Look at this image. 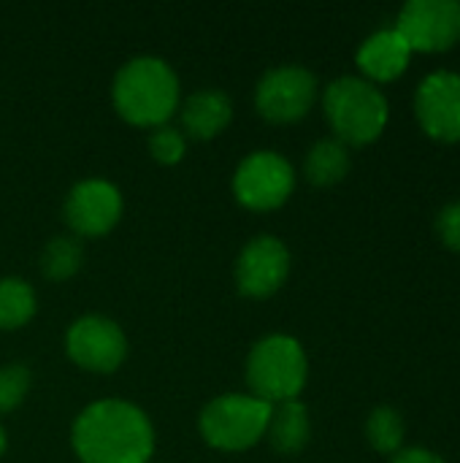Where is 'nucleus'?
I'll return each instance as SVG.
<instances>
[{"label":"nucleus","mask_w":460,"mask_h":463,"mask_svg":"<svg viewBox=\"0 0 460 463\" xmlns=\"http://www.w3.org/2000/svg\"><path fill=\"white\" fill-rule=\"evenodd\" d=\"M70 442L81 463H146L155 453L149 418L119 399L89 404L76 418Z\"/></svg>","instance_id":"f257e3e1"},{"label":"nucleus","mask_w":460,"mask_h":463,"mask_svg":"<svg viewBox=\"0 0 460 463\" xmlns=\"http://www.w3.org/2000/svg\"><path fill=\"white\" fill-rule=\"evenodd\" d=\"M111 95L122 119L138 128H160L179 106V79L168 62L136 57L119 68Z\"/></svg>","instance_id":"f03ea898"},{"label":"nucleus","mask_w":460,"mask_h":463,"mask_svg":"<svg viewBox=\"0 0 460 463\" xmlns=\"http://www.w3.org/2000/svg\"><path fill=\"white\" fill-rule=\"evenodd\" d=\"M325 117L344 146H366L377 141L388 125L390 106L382 90L358 76H342L325 87Z\"/></svg>","instance_id":"7ed1b4c3"},{"label":"nucleus","mask_w":460,"mask_h":463,"mask_svg":"<svg viewBox=\"0 0 460 463\" xmlns=\"http://www.w3.org/2000/svg\"><path fill=\"white\" fill-rule=\"evenodd\" d=\"M309 364L304 347L285 334L260 339L247 361V383L258 399L274 404L296 402L306 385Z\"/></svg>","instance_id":"20e7f679"},{"label":"nucleus","mask_w":460,"mask_h":463,"mask_svg":"<svg viewBox=\"0 0 460 463\" xmlns=\"http://www.w3.org/2000/svg\"><path fill=\"white\" fill-rule=\"evenodd\" d=\"M271 404L258 396H220L201 412V434L203 439L228 453L247 450L258 445L268 429Z\"/></svg>","instance_id":"39448f33"},{"label":"nucleus","mask_w":460,"mask_h":463,"mask_svg":"<svg viewBox=\"0 0 460 463\" xmlns=\"http://www.w3.org/2000/svg\"><path fill=\"white\" fill-rule=\"evenodd\" d=\"M296 187L293 165L277 155V152H252L241 160L233 176V193L239 203L255 212H271L279 209Z\"/></svg>","instance_id":"423d86ee"},{"label":"nucleus","mask_w":460,"mask_h":463,"mask_svg":"<svg viewBox=\"0 0 460 463\" xmlns=\"http://www.w3.org/2000/svg\"><path fill=\"white\" fill-rule=\"evenodd\" d=\"M412 54H439L460 41V0H409L396 22Z\"/></svg>","instance_id":"0eeeda50"},{"label":"nucleus","mask_w":460,"mask_h":463,"mask_svg":"<svg viewBox=\"0 0 460 463\" xmlns=\"http://www.w3.org/2000/svg\"><path fill=\"white\" fill-rule=\"evenodd\" d=\"M317 95V79L301 65H279L263 73L255 90V106L268 122H298L309 114Z\"/></svg>","instance_id":"6e6552de"},{"label":"nucleus","mask_w":460,"mask_h":463,"mask_svg":"<svg viewBox=\"0 0 460 463\" xmlns=\"http://www.w3.org/2000/svg\"><path fill=\"white\" fill-rule=\"evenodd\" d=\"M415 117L428 138L439 144L460 141V73H428L415 92Z\"/></svg>","instance_id":"1a4fd4ad"},{"label":"nucleus","mask_w":460,"mask_h":463,"mask_svg":"<svg viewBox=\"0 0 460 463\" xmlns=\"http://www.w3.org/2000/svg\"><path fill=\"white\" fill-rule=\"evenodd\" d=\"M65 350L70 361L89 372H117L127 355V339L122 328L100 315H87L68 328Z\"/></svg>","instance_id":"9d476101"},{"label":"nucleus","mask_w":460,"mask_h":463,"mask_svg":"<svg viewBox=\"0 0 460 463\" xmlns=\"http://www.w3.org/2000/svg\"><path fill=\"white\" fill-rule=\"evenodd\" d=\"M290 274V252L274 236L252 239L236 260V285L249 298L274 296Z\"/></svg>","instance_id":"9b49d317"},{"label":"nucleus","mask_w":460,"mask_h":463,"mask_svg":"<svg viewBox=\"0 0 460 463\" xmlns=\"http://www.w3.org/2000/svg\"><path fill=\"white\" fill-rule=\"evenodd\" d=\"M122 217V195L106 179H84L65 198V222L79 236H103Z\"/></svg>","instance_id":"f8f14e48"},{"label":"nucleus","mask_w":460,"mask_h":463,"mask_svg":"<svg viewBox=\"0 0 460 463\" xmlns=\"http://www.w3.org/2000/svg\"><path fill=\"white\" fill-rule=\"evenodd\" d=\"M358 68L363 71L366 81H396L412 60V49L396 27L377 30L369 35L358 49Z\"/></svg>","instance_id":"ddd939ff"},{"label":"nucleus","mask_w":460,"mask_h":463,"mask_svg":"<svg viewBox=\"0 0 460 463\" xmlns=\"http://www.w3.org/2000/svg\"><path fill=\"white\" fill-rule=\"evenodd\" d=\"M233 117V103L222 90H201L187 98L182 109V125L192 138H214L220 136Z\"/></svg>","instance_id":"4468645a"},{"label":"nucleus","mask_w":460,"mask_h":463,"mask_svg":"<svg viewBox=\"0 0 460 463\" xmlns=\"http://www.w3.org/2000/svg\"><path fill=\"white\" fill-rule=\"evenodd\" d=\"M309 410L296 399V402H282L277 407H271V418H268V439L274 445L277 453L282 456H296L306 448L309 442Z\"/></svg>","instance_id":"2eb2a0df"},{"label":"nucleus","mask_w":460,"mask_h":463,"mask_svg":"<svg viewBox=\"0 0 460 463\" xmlns=\"http://www.w3.org/2000/svg\"><path fill=\"white\" fill-rule=\"evenodd\" d=\"M304 171L306 179L317 187H331L336 182H342L350 171V152L342 141L336 138H323L317 141L306 160H304Z\"/></svg>","instance_id":"dca6fc26"},{"label":"nucleus","mask_w":460,"mask_h":463,"mask_svg":"<svg viewBox=\"0 0 460 463\" xmlns=\"http://www.w3.org/2000/svg\"><path fill=\"white\" fill-rule=\"evenodd\" d=\"M35 315V293L22 279H0V328L14 331Z\"/></svg>","instance_id":"f3484780"},{"label":"nucleus","mask_w":460,"mask_h":463,"mask_svg":"<svg viewBox=\"0 0 460 463\" xmlns=\"http://www.w3.org/2000/svg\"><path fill=\"white\" fill-rule=\"evenodd\" d=\"M404 437H407L404 418L393 407H377L369 415V420H366V439H369V445L377 453L396 456L399 450H404Z\"/></svg>","instance_id":"a211bd4d"},{"label":"nucleus","mask_w":460,"mask_h":463,"mask_svg":"<svg viewBox=\"0 0 460 463\" xmlns=\"http://www.w3.org/2000/svg\"><path fill=\"white\" fill-rule=\"evenodd\" d=\"M81 244L79 239H70V236H57L46 244L43 255H41V271L46 279L52 282H62V279H70L79 266H81Z\"/></svg>","instance_id":"6ab92c4d"},{"label":"nucleus","mask_w":460,"mask_h":463,"mask_svg":"<svg viewBox=\"0 0 460 463\" xmlns=\"http://www.w3.org/2000/svg\"><path fill=\"white\" fill-rule=\"evenodd\" d=\"M30 391V372L22 364H11L0 369V412L16 410Z\"/></svg>","instance_id":"aec40b11"},{"label":"nucleus","mask_w":460,"mask_h":463,"mask_svg":"<svg viewBox=\"0 0 460 463\" xmlns=\"http://www.w3.org/2000/svg\"><path fill=\"white\" fill-rule=\"evenodd\" d=\"M184 149H187L184 136H182V130H176V128L160 125V128H155V133L149 136V152H152V157H155L157 163H163V165L179 163V160L184 157Z\"/></svg>","instance_id":"412c9836"},{"label":"nucleus","mask_w":460,"mask_h":463,"mask_svg":"<svg viewBox=\"0 0 460 463\" xmlns=\"http://www.w3.org/2000/svg\"><path fill=\"white\" fill-rule=\"evenodd\" d=\"M437 236H439V241L447 250L460 252V201L447 203L439 212V217H437Z\"/></svg>","instance_id":"4be33fe9"},{"label":"nucleus","mask_w":460,"mask_h":463,"mask_svg":"<svg viewBox=\"0 0 460 463\" xmlns=\"http://www.w3.org/2000/svg\"><path fill=\"white\" fill-rule=\"evenodd\" d=\"M390 463H447V461H445L442 456H437L434 450H426V448H407V450H399Z\"/></svg>","instance_id":"5701e85b"},{"label":"nucleus","mask_w":460,"mask_h":463,"mask_svg":"<svg viewBox=\"0 0 460 463\" xmlns=\"http://www.w3.org/2000/svg\"><path fill=\"white\" fill-rule=\"evenodd\" d=\"M3 450H5V434H3V429H0V456H3Z\"/></svg>","instance_id":"b1692460"}]
</instances>
